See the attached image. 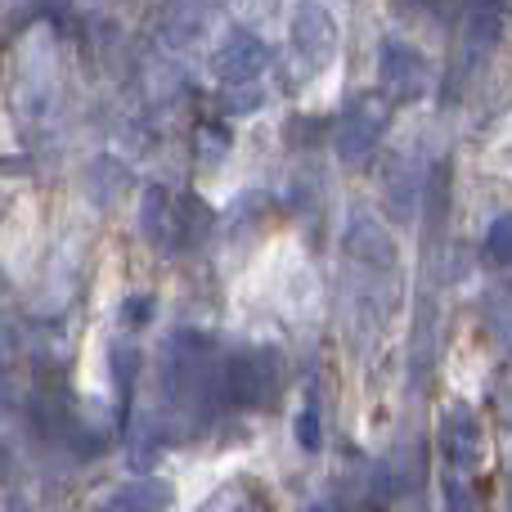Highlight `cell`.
I'll use <instances>...</instances> for the list:
<instances>
[{
	"instance_id": "cell-1",
	"label": "cell",
	"mask_w": 512,
	"mask_h": 512,
	"mask_svg": "<svg viewBox=\"0 0 512 512\" xmlns=\"http://www.w3.org/2000/svg\"><path fill=\"white\" fill-rule=\"evenodd\" d=\"M158 378H162V396L185 409H198V414L230 405L225 400V360H216V342L207 333H198V328H176L162 342Z\"/></svg>"
},
{
	"instance_id": "cell-2",
	"label": "cell",
	"mask_w": 512,
	"mask_h": 512,
	"mask_svg": "<svg viewBox=\"0 0 512 512\" xmlns=\"http://www.w3.org/2000/svg\"><path fill=\"white\" fill-rule=\"evenodd\" d=\"M270 68V50L252 32L248 23L230 27L221 41L212 45V77L221 81V90L234 99V108H256L261 104V77Z\"/></svg>"
},
{
	"instance_id": "cell-3",
	"label": "cell",
	"mask_w": 512,
	"mask_h": 512,
	"mask_svg": "<svg viewBox=\"0 0 512 512\" xmlns=\"http://www.w3.org/2000/svg\"><path fill=\"white\" fill-rule=\"evenodd\" d=\"M288 45H292V63H297L301 81L319 77L337 59V45H342V27H337L333 5L328 0H292Z\"/></svg>"
},
{
	"instance_id": "cell-4",
	"label": "cell",
	"mask_w": 512,
	"mask_h": 512,
	"mask_svg": "<svg viewBox=\"0 0 512 512\" xmlns=\"http://www.w3.org/2000/svg\"><path fill=\"white\" fill-rule=\"evenodd\" d=\"M283 387V360L274 346H248L225 355V400L234 409H274Z\"/></svg>"
},
{
	"instance_id": "cell-5",
	"label": "cell",
	"mask_w": 512,
	"mask_h": 512,
	"mask_svg": "<svg viewBox=\"0 0 512 512\" xmlns=\"http://www.w3.org/2000/svg\"><path fill=\"white\" fill-rule=\"evenodd\" d=\"M391 122V99L387 95H364L337 117L333 126V153L346 162V167H360L378 153L382 135H387Z\"/></svg>"
},
{
	"instance_id": "cell-6",
	"label": "cell",
	"mask_w": 512,
	"mask_h": 512,
	"mask_svg": "<svg viewBox=\"0 0 512 512\" xmlns=\"http://www.w3.org/2000/svg\"><path fill=\"white\" fill-rule=\"evenodd\" d=\"M378 90L391 99V104H409V99L427 95V59L414 41H405V36H382Z\"/></svg>"
},
{
	"instance_id": "cell-7",
	"label": "cell",
	"mask_w": 512,
	"mask_h": 512,
	"mask_svg": "<svg viewBox=\"0 0 512 512\" xmlns=\"http://www.w3.org/2000/svg\"><path fill=\"white\" fill-rule=\"evenodd\" d=\"M346 261L355 265L360 274H378V279H396V265H400V252H396V239L387 234V225L369 212H351L346 221Z\"/></svg>"
},
{
	"instance_id": "cell-8",
	"label": "cell",
	"mask_w": 512,
	"mask_h": 512,
	"mask_svg": "<svg viewBox=\"0 0 512 512\" xmlns=\"http://www.w3.org/2000/svg\"><path fill=\"white\" fill-rule=\"evenodd\" d=\"M441 454L454 472H477L481 459H486V432H481L472 405H450L441 418Z\"/></svg>"
},
{
	"instance_id": "cell-9",
	"label": "cell",
	"mask_w": 512,
	"mask_h": 512,
	"mask_svg": "<svg viewBox=\"0 0 512 512\" xmlns=\"http://www.w3.org/2000/svg\"><path fill=\"white\" fill-rule=\"evenodd\" d=\"M90 512H171V486L158 477L126 481L108 499H99Z\"/></svg>"
},
{
	"instance_id": "cell-10",
	"label": "cell",
	"mask_w": 512,
	"mask_h": 512,
	"mask_svg": "<svg viewBox=\"0 0 512 512\" xmlns=\"http://www.w3.org/2000/svg\"><path fill=\"white\" fill-rule=\"evenodd\" d=\"M212 234V207L198 194H176V225H171L167 252H194Z\"/></svg>"
},
{
	"instance_id": "cell-11",
	"label": "cell",
	"mask_w": 512,
	"mask_h": 512,
	"mask_svg": "<svg viewBox=\"0 0 512 512\" xmlns=\"http://www.w3.org/2000/svg\"><path fill=\"white\" fill-rule=\"evenodd\" d=\"M171 225H176V194L167 185H144L140 194V234L153 248L171 243Z\"/></svg>"
},
{
	"instance_id": "cell-12",
	"label": "cell",
	"mask_w": 512,
	"mask_h": 512,
	"mask_svg": "<svg viewBox=\"0 0 512 512\" xmlns=\"http://www.w3.org/2000/svg\"><path fill=\"white\" fill-rule=\"evenodd\" d=\"M463 32H468L472 54H486L504 32V0H463Z\"/></svg>"
},
{
	"instance_id": "cell-13",
	"label": "cell",
	"mask_w": 512,
	"mask_h": 512,
	"mask_svg": "<svg viewBox=\"0 0 512 512\" xmlns=\"http://www.w3.org/2000/svg\"><path fill=\"white\" fill-rule=\"evenodd\" d=\"M108 373H113V387H117V405H122V414H126L135 387H140V351L126 346V342H117L113 351H108Z\"/></svg>"
},
{
	"instance_id": "cell-14",
	"label": "cell",
	"mask_w": 512,
	"mask_h": 512,
	"mask_svg": "<svg viewBox=\"0 0 512 512\" xmlns=\"http://www.w3.org/2000/svg\"><path fill=\"white\" fill-rule=\"evenodd\" d=\"M194 512H270V504H265L261 490L248 486V481H230V486H221L212 499H203Z\"/></svg>"
},
{
	"instance_id": "cell-15",
	"label": "cell",
	"mask_w": 512,
	"mask_h": 512,
	"mask_svg": "<svg viewBox=\"0 0 512 512\" xmlns=\"http://www.w3.org/2000/svg\"><path fill=\"white\" fill-rule=\"evenodd\" d=\"M126 185H131V176H126L122 162H113V158H95V162H90V171H86V189H90V198H95V203H104V207H108Z\"/></svg>"
},
{
	"instance_id": "cell-16",
	"label": "cell",
	"mask_w": 512,
	"mask_h": 512,
	"mask_svg": "<svg viewBox=\"0 0 512 512\" xmlns=\"http://www.w3.org/2000/svg\"><path fill=\"white\" fill-rule=\"evenodd\" d=\"M171 445V432L158 423V418H140V427H135V445H131V454H135V468H149L153 459H158L162 450Z\"/></svg>"
},
{
	"instance_id": "cell-17",
	"label": "cell",
	"mask_w": 512,
	"mask_h": 512,
	"mask_svg": "<svg viewBox=\"0 0 512 512\" xmlns=\"http://www.w3.org/2000/svg\"><path fill=\"white\" fill-rule=\"evenodd\" d=\"M297 445L306 454L324 450V409H319L315 391H306V405H301V414H297Z\"/></svg>"
},
{
	"instance_id": "cell-18",
	"label": "cell",
	"mask_w": 512,
	"mask_h": 512,
	"mask_svg": "<svg viewBox=\"0 0 512 512\" xmlns=\"http://www.w3.org/2000/svg\"><path fill=\"white\" fill-rule=\"evenodd\" d=\"M234 135L225 122H203L198 126V158L207 162V167H216V162H225V153H230Z\"/></svg>"
},
{
	"instance_id": "cell-19",
	"label": "cell",
	"mask_w": 512,
	"mask_h": 512,
	"mask_svg": "<svg viewBox=\"0 0 512 512\" xmlns=\"http://www.w3.org/2000/svg\"><path fill=\"white\" fill-rule=\"evenodd\" d=\"M486 256H490V265H512V212H499L495 221H490V230H486Z\"/></svg>"
},
{
	"instance_id": "cell-20",
	"label": "cell",
	"mask_w": 512,
	"mask_h": 512,
	"mask_svg": "<svg viewBox=\"0 0 512 512\" xmlns=\"http://www.w3.org/2000/svg\"><path fill=\"white\" fill-rule=\"evenodd\" d=\"M463 472H445V508L450 512H477V504H472V490H468V481H459Z\"/></svg>"
},
{
	"instance_id": "cell-21",
	"label": "cell",
	"mask_w": 512,
	"mask_h": 512,
	"mask_svg": "<svg viewBox=\"0 0 512 512\" xmlns=\"http://www.w3.org/2000/svg\"><path fill=\"white\" fill-rule=\"evenodd\" d=\"M153 319V297L144 292V297H126V306H122V324L126 328H140V324H149Z\"/></svg>"
},
{
	"instance_id": "cell-22",
	"label": "cell",
	"mask_w": 512,
	"mask_h": 512,
	"mask_svg": "<svg viewBox=\"0 0 512 512\" xmlns=\"http://www.w3.org/2000/svg\"><path fill=\"white\" fill-rule=\"evenodd\" d=\"M248 5H261V9H274V0H248Z\"/></svg>"
},
{
	"instance_id": "cell-23",
	"label": "cell",
	"mask_w": 512,
	"mask_h": 512,
	"mask_svg": "<svg viewBox=\"0 0 512 512\" xmlns=\"http://www.w3.org/2000/svg\"><path fill=\"white\" fill-rule=\"evenodd\" d=\"M9 512H23V508H9Z\"/></svg>"
}]
</instances>
